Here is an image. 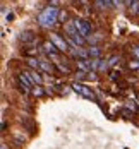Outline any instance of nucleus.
<instances>
[{"label":"nucleus","instance_id":"obj_19","mask_svg":"<svg viewBox=\"0 0 139 149\" xmlns=\"http://www.w3.org/2000/svg\"><path fill=\"white\" fill-rule=\"evenodd\" d=\"M76 77H77V79H84V77H86V74H84V72H76Z\"/></svg>","mask_w":139,"mask_h":149},{"label":"nucleus","instance_id":"obj_20","mask_svg":"<svg viewBox=\"0 0 139 149\" xmlns=\"http://www.w3.org/2000/svg\"><path fill=\"white\" fill-rule=\"evenodd\" d=\"M117 77H120V72H113L112 74V79H117Z\"/></svg>","mask_w":139,"mask_h":149},{"label":"nucleus","instance_id":"obj_16","mask_svg":"<svg viewBox=\"0 0 139 149\" xmlns=\"http://www.w3.org/2000/svg\"><path fill=\"white\" fill-rule=\"evenodd\" d=\"M131 52L136 55V60H139V46H132V48H131Z\"/></svg>","mask_w":139,"mask_h":149},{"label":"nucleus","instance_id":"obj_3","mask_svg":"<svg viewBox=\"0 0 139 149\" xmlns=\"http://www.w3.org/2000/svg\"><path fill=\"white\" fill-rule=\"evenodd\" d=\"M72 89H74L77 94L84 96V98H88V99H93V101H96L95 93H93V91H91L88 86H84V84H81V82H74V84H72Z\"/></svg>","mask_w":139,"mask_h":149},{"label":"nucleus","instance_id":"obj_21","mask_svg":"<svg viewBox=\"0 0 139 149\" xmlns=\"http://www.w3.org/2000/svg\"><path fill=\"white\" fill-rule=\"evenodd\" d=\"M2 149H7V148H5V144H2Z\"/></svg>","mask_w":139,"mask_h":149},{"label":"nucleus","instance_id":"obj_14","mask_svg":"<svg viewBox=\"0 0 139 149\" xmlns=\"http://www.w3.org/2000/svg\"><path fill=\"white\" fill-rule=\"evenodd\" d=\"M129 69H139V60H132V62H129Z\"/></svg>","mask_w":139,"mask_h":149},{"label":"nucleus","instance_id":"obj_15","mask_svg":"<svg viewBox=\"0 0 139 149\" xmlns=\"http://www.w3.org/2000/svg\"><path fill=\"white\" fill-rule=\"evenodd\" d=\"M65 19H67V12H65V10H60V14H59V21H60V22H64Z\"/></svg>","mask_w":139,"mask_h":149},{"label":"nucleus","instance_id":"obj_13","mask_svg":"<svg viewBox=\"0 0 139 149\" xmlns=\"http://www.w3.org/2000/svg\"><path fill=\"white\" fill-rule=\"evenodd\" d=\"M28 63H29L31 67H40V60H35V58H29Z\"/></svg>","mask_w":139,"mask_h":149},{"label":"nucleus","instance_id":"obj_2","mask_svg":"<svg viewBox=\"0 0 139 149\" xmlns=\"http://www.w3.org/2000/svg\"><path fill=\"white\" fill-rule=\"evenodd\" d=\"M72 24H74L76 31H77L84 39H86V38H89V34H91V26H89V22H88V21H84V19H74V21H72Z\"/></svg>","mask_w":139,"mask_h":149},{"label":"nucleus","instance_id":"obj_17","mask_svg":"<svg viewBox=\"0 0 139 149\" xmlns=\"http://www.w3.org/2000/svg\"><path fill=\"white\" fill-rule=\"evenodd\" d=\"M117 60H119L117 57H112V58H110V62H108V65H115V63H117Z\"/></svg>","mask_w":139,"mask_h":149},{"label":"nucleus","instance_id":"obj_6","mask_svg":"<svg viewBox=\"0 0 139 149\" xmlns=\"http://www.w3.org/2000/svg\"><path fill=\"white\" fill-rule=\"evenodd\" d=\"M28 74H29V79L33 81V84H35V86H40L41 82H43V77H41L40 72H36V70H29Z\"/></svg>","mask_w":139,"mask_h":149},{"label":"nucleus","instance_id":"obj_12","mask_svg":"<svg viewBox=\"0 0 139 149\" xmlns=\"http://www.w3.org/2000/svg\"><path fill=\"white\" fill-rule=\"evenodd\" d=\"M33 93H35V96H43L45 91H43V88H41V86H35V88H33Z\"/></svg>","mask_w":139,"mask_h":149},{"label":"nucleus","instance_id":"obj_7","mask_svg":"<svg viewBox=\"0 0 139 149\" xmlns=\"http://www.w3.org/2000/svg\"><path fill=\"white\" fill-rule=\"evenodd\" d=\"M43 48H45V52H46L50 57H55V55H57V52H59V50H57V46H55L52 41H46V43L43 45Z\"/></svg>","mask_w":139,"mask_h":149},{"label":"nucleus","instance_id":"obj_1","mask_svg":"<svg viewBox=\"0 0 139 149\" xmlns=\"http://www.w3.org/2000/svg\"><path fill=\"white\" fill-rule=\"evenodd\" d=\"M59 14H60V10L57 7H46V9H43L41 14L38 16L40 26H43V28H52L59 21Z\"/></svg>","mask_w":139,"mask_h":149},{"label":"nucleus","instance_id":"obj_11","mask_svg":"<svg viewBox=\"0 0 139 149\" xmlns=\"http://www.w3.org/2000/svg\"><path fill=\"white\" fill-rule=\"evenodd\" d=\"M129 5H131V10H132V14H138V10H139V2H129Z\"/></svg>","mask_w":139,"mask_h":149},{"label":"nucleus","instance_id":"obj_8","mask_svg":"<svg viewBox=\"0 0 139 149\" xmlns=\"http://www.w3.org/2000/svg\"><path fill=\"white\" fill-rule=\"evenodd\" d=\"M40 67L45 70V72H53V65L46 60H40Z\"/></svg>","mask_w":139,"mask_h":149},{"label":"nucleus","instance_id":"obj_10","mask_svg":"<svg viewBox=\"0 0 139 149\" xmlns=\"http://www.w3.org/2000/svg\"><path fill=\"white\" fill-rule=\"evenodd\" d=\"M21 39H22V41H33V39H35V36H33V33H29V31H28V33H22Z\"/></svg>","mask_w":139,"mask_h":149},{"label":"nucleus","instance_id":"obj_5","mask_svg":"<svg viewBox=\"0 0 139 149\" xmlns=\"http://www.w3.org/2000/svg\"><path fill=\"white\" fill-rule=\"evenodd\" d=\"M19 82H21V86H22V88H26L28 91L31 89V86L35 88V84H33V81L29 79V74H28V72H22V74L19 75Z\"/></svg>","mask_w":139,"mask_h":149},{"label":"nucleus","instance_id":"obj_9","mask_svg":"<svg viewBox=\"0 0 139 149\" xmlns=\"http://www.w3.org/2000/svg\"><path fill=\"white\" fill-rule=\"evenodd\" d=\"M88 53H89V57H93V60H95V58L100 57V48L98 46H91V48H88Z\"/></svg>","mask_w":139,"mask_h":149},{"label":"nucleus","instance_id":"obj_18","mask_svg":"<svg viewBox=\"0 0 139 149\" xmlns=\"http://www.w3.org/2000/svg\"><path fill=\"white\" fill-rule=\"evenodd\" d=\"M106 67H108V63H106V62H103V60H101V62H100V69H101V70H105V69H106Z\"/></svg>","mask_w":139,"mask_h":149},{"label":"nucleus","instance_id":"obj_4","mask_svg":"<svg viewBox=\"0 0 139 149\" xmlns=\"http://www.w3.org/2000/svg\"><path fill=\"white\" fill-rule=\"evenodd\" d=\"M50 39H52V43L57 46L59 52H67V50H69V43H67V39L60 38L59 34H50Z\"/></svg>","mask_w":139,"mask_h":149}]
</instances>
